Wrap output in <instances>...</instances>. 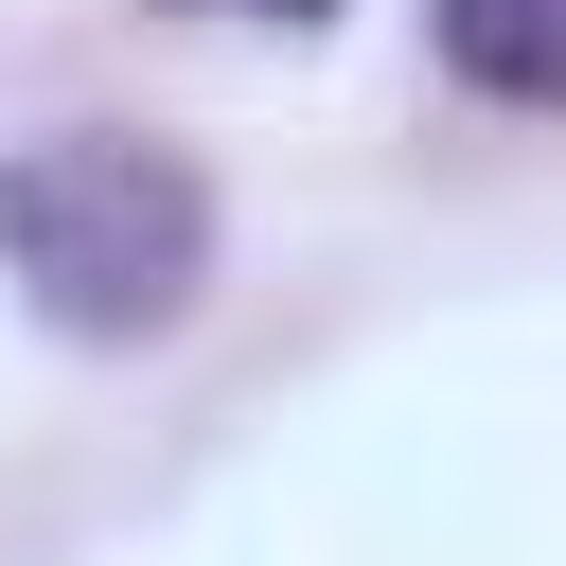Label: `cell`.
Here are the masks:
<instances>
[{
	"instance_id": "1",
	"label": "cell",
	"mask_w": 566,
	"mask_h": 566,
	"mask_svg": "<svg viewBox=\"0 0 566 566\" xmlns=\"http://www.w3.org/2000/svg\"><path fill=\"white\" fill-rule=\"evenodd\" d=\"M0 265H18L35 318H71V336H159V318L195 301V265H212V195H195L159 142L71 124V142H18V159H0Z\"/></svg>"
},
{
	"instance_id": "2",
	"label": "cell",
	"mask_w": 566,
	"mask_h": 566,
	"mask_svg": "<svg viewBox=\"0 0 566 566\" xmlns=\"http://www.w3.org/2000/svg\"><path fill=\"white\" fill-rule=\"evenodd\" d=\"M442 71L495 106H566V0H442Z\"/></svg>"
},
{
	"instance_id": "3",
	"label": "cell",
	"mask_w": 566,
	"mask_h": 566,
	"mask_svg": "<svg viewBox=\"0 0 566 566\" xmlns=\"http://www.w3.org/2000/svg\"><path fill=\"white\" fill-rule=\"evenodd\" d=\"M230 18H318V0H230Z\"/></svg>"
}]
</instances>
